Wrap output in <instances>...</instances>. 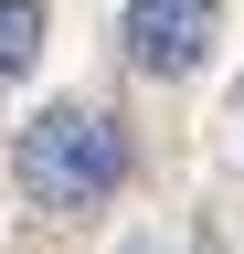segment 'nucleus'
I'll list each match as a JSON object with an SVG mask.
<instances>
[{
    "label": "nucleus",
    "instance_id": "nucleus-2",
    "mask_svg": "<svg viewBox=\"0 0 244 254\" xmlns=\"http://www.w3.org/2000/svg\"><path fill=\"white\" fill-rule=\"evenodd\" d=\"M212 21H223V0H128L117 43H128L138 74H191L212 53Z\"/></svg>",
    "mask_w": 244,
    "mask_h": 254
},
{
    "label": "nucleus",
    "instance_id": "nucleus-4",
    "mask_svg": "<svg viewBox=\"0 0 244 254\" xmlns=\"http://www.w3.org/2000/svg\"><path fill=\"white\" fill-rule=\"evenodd\" d=\"M117 254H170V244H149V233H138V244H117Z\"/></svg>",
    "mask_w": 244,
    "mask_h": 254
},
{
    "label": "nucleus",
    "instance_id": "nucleus-3",
    "mask_svg": "<svg viewBox=\"0 0 244 254\" xmlns=\"http://www.w3.org/2000/svg\"><path fill=\"white\" fill-rule=\"evenodd\" d=\"M43 53V0H0V85H21Z\"/></svg>",
    "mask_w": 244,
    "mask_h": 254
},
{
    "label": "nucleus",
    "instance_id": "nucleus-1",
    "mask_svg": "<svg viewBox=\"0 0 244 254\" xmlns=\"http://www.w3.org/2000/svg\"><path fill=\"white\" fill-rule=\"evenodd\" d=\"M11 170L21 190H32L43 212H96L117 180H128V127H117L106 106H43L32 127H21V148H11Z\"/></svg>",
    "mask_w": 244,
    "mask_h": 254
}]
</instances>
